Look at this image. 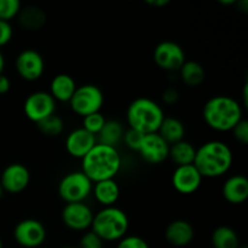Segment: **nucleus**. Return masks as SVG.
<instances>
[{
    "label": "nucleus",
    "instance_id": "nucleus-1",
    "mask_svg": "<svg viewBox=\"0 0 248 248\" xmlns=\"http://www.w3.org/2000/svg\"><path fill=\"white\" fill-rule=\"evenodd\" d=\"M121 156L118 149L97 143L81 159V171L92 183L114 179L121 169Z\"/></svg>",
    "mask_w": 248,
    "mask_h": 248
},
{
    "label": "nucleus",
    "instance_id": "nucleus-2",
    "mask_svg": "<svg viewBox=\"0 0 248 248\" xmlns=\"http://www.w3.org/2000/svg\"><path fill=\"white\" fill-rule=\"evenodd\" d=\"M194 166L206 178H217L230 170L232 165V152L222 140H210L196 149Z\"/></svg>",
    "mask_w": 248,
    "mask_h": 248
},
{
    "label": "nucleus",
    "instance_id": "nucleus-3",
    "mask_svg": "<svg viewBox=\"0 0 248 248\" xmlns=\"http://www.w3.org/2000/svg\"><path fill=\"white\" fill-rule=\"evenodd\" d=\"M203 120L211 128L219 132L232 131L242 120L239 102L229 96H215L203 106Z\"/></svg>",
    "mask_w": 248,
    "mask_h": 248
},
{
    "label": "nucleus",
    "instance_id": "nucleus-4",
    "mask_svg": "<svg viewBox=\"0 0 248 248\" xmlns=\"http://www.w3.org/2000/svg\"><path fill=\"white\" fill-rule=\"evenodd\" d=\"M164 118V110L159 103L148 97L136 98L131 102L126 111L130 128L140 131L143 135L157 132Z\"/></svg>",
    "mask_w": 248,
    "mask_h": 248
},
{
    "label": "nucleus",
    "instance_id": "nucleus-5",
    "mask_svg": "<svg viewBox=\"0 0 248 248\" xmlns=\"http://www.w3.org/2000/svg\"><path fill=\"white\" fill-rule=\"evenodd\" d=\"M128 217L123 210L110 206L103 207L93 216L91 228L94 234L104 241H120L128 230Z\"/></svg>",
    "mask_w": 248,
    "mask_h": 248
},
{
    "label": "nucleus",
    "instance_id": "nucleus-6",
    "mask_svg": "<svg viewBox=\"0 0 248 248\" xmlns=\"http://www.w3.org/2000/svg\"><path fill=\"white\" fill-rule=\"evenodd\" d=\"M91 179L82 171H73L65 174L58 183V195L67 203L84 202L92 193Z\"/></svg>",
    "mask_w": 248,
    "mask_h": 248
},
{
    "label": "nucleus",
    "instance_id": "nucleus-7",
    "mask_svg": "<svg viewBox=\"0 0 248 248\" xmlns=\"http://www.w3.org/2000/svg\"><path fill=\"white\" fill-rule=\"evenodd\" d=\"M104 103L103 91L93 84H85L78 86L70 98V108L82 118L90 114L101 111Z\"/></svg>",
    "mask_w": 248,
    "mask_h": 248
},
{
    "label": "nucleus",
    "instance_id": "nucleus-8",
    "mask_svg": "<svg viewBox=\"0 0 248 248\" xmlns=\"http://www.w3.org/2000/svg\"><path fill=\"white\" fill-rule=\"evenodd\" d=\"M14 239L19 246L24 248H36L45 242L46 228L40 220L28 218L15 227Z\"/></svg>",
    "mask_w": 248,
    "mask_h": 248
},
{
    "label": "nucleus",
    "instance_id": "nucleus-9",
    "mask_svg": "<svg viewBox=\"0 0 248 248\" xmlns=\"http://www.w3.org/2000/svg\"><path fill=\"white\" fill-rule=\"evenodd\" d=\"M154 61L157 67L167 72H178L186 62V52L174 41H161L154 48Z\"/></svg>",
    "mask_w": 248,
    "mask_h": 248
},
{
    "label": "nucleus",
    "instance_id": "nucleus-10",
    "mask_svg": "<svg viewBox=\"0 0 248 248\" xmlns=\"http://www.w3.org/2000/svg\"><path fill=\"white\" fill-rule=\"evenodd\" d=\"M23 110L29 120L38 124L39 121L55 114L56 101L51 96L50 92L35 91L26 98Z\"/></svg>",
    "mask_w": 248,
    "mask_h": 248
},
{
    "label": "nucleus",
    "instance_id": "nucleus-11",
    "mask_svg": "<svg viewBox=\"0 0 248 248\" xmlns=\"http://www.w3.org/2000/svg\"><path fill=\"white\" fill-rule=\"evenodd\" d=\"M15 65L19 77L27 81H35L40 79L45 72V61L43 56L33 48L21 51L16 57Z\"/></svg>",
    "mask_w": 248,
    "mask_h": 248
},
{
    "label": "nucleus",
    "instance_id": "nucleus-12",
    "mask_svg": "<svg viewBox=\"0 0 248 248\" xmlns=\"http://www.w3.org/2000/svg\"><path fill=\"white\" fill-rule=\"evenodd\" d=\"M62 222L65 227L77 232H82L91 227L93 212L84 202L67 203L62 210Z\"/></svg>",
    "mask_w": 248,
    "mask_h": 248
},
{
    "label": "nucleus",
    "instance_id": "nucleus-13",
    "mask_svg": "<svg viewBox=\"0 0 248 248\" xmlns=\"http://www.w3.org/2000/svg\"><path fill=\"white\" fill-rule=\"evenodd\" d=\"M31 182V173L24 165L11 164L6 166L0 177V186L10 194H18L23 191Z\"/></svg>",
    "mask_w": 248,
    "mask_h": 248
},
{
    "label": "nucleus",
    "instance_id": "nucleus-14",
    "mask_svg": "<svg viewBox=\"0 0 248 248\" xmlns=\"http://www.w3.org/2000/svg\"><path fill=\"white\" fill-rule=\"evenodd\" d=\"M202 183V176L194 165L177 166L172 174V186L179 194L189 195L198 190Z\"/></svg>",
    "mask_w": 248,
    "mask_h": 248
},
{
    "label": "nucleus",
    "instance_id": "nucleus-15",
    "mask_svg": "<svg viewBox=\"0 0 248 248\" xmlns=\"http://www.w3.org/2000/svg\"><path fill=\"white\" fill-rule=\"evenodd\" d=\"M138 153L148 164H161L169 157L170 145L157 132L145 135Z\"/></svg>",
    "mask_w": 248,
    "mask_h": 248
},
{
    "label": "nucleus",
    "instance_id": "nucleus-16",
    "mask_svg": "<svg viewBox=\"0 0 248 248\" xmlns=\"http://www.w3.org/2000/svg\"><path fill=\"white\" fill-rule=\"evenodd\" d=\"M97 144L96 136L82 127L75 128L65 138V149L77 159H82Z\"/></svg>",
    "mask_w": 248,
    "mask_h": 248
},
{
    "label": "nucleus",
    "instance_id": "nucleus-17",
    "mask_svg": "<svg viewBox=\"0 0 248 248\" xmlns=\"http://www.w3.org/2000/svg\"><path fill=\"white\" fill-rule=\"evenodd\" d=\"M194 228L188 220L177 219L170 223L165 230V239L174 247L188 246L194 239Z\"/></svg>",
    "mask_w": 248,
    "mask_h": 248
},
{
    "label": "nucleus",
    "instance_id": "nucleus-18",
    "mask_svg": "<svg viewBox=\"0 0 248 248\" xmlns=\"http://www.w3.org/2000/svg\"><path fill=\"white\" fill-rule=\"evenodd\" d=\"M223 196L232 205H240L248 198V179L242 174L229 177L223 184Z\"/></svg>",
    "mask_w": 248,
    "mask_h": 248
},
{
    "label": "nucleus",
    "instance_id": "nucleus-19",
    "mask_svg": "<svg viewBox=\"0 0 248 248\" xmlns=\"http://www.w3.org/2000/svg\"><path fill=\"white\" fill-rule=\"evenodd\" d=\"M17 17H18L19 26L31 31H40L47 21L46 12L35 5H27V6L21 7Z\"/></svg>",
    "mask_w": 248,
    "mask_h": 248
},
{
    "label": "nucleus",
    "instance_id": "nucleus-20",
    "mask_svg": "<svg viewBox=\"0 0 248 248\" xmlns=\"http://www.w3.org/2000/svg\"><path fill=\"white\" fill-rule=\"evenodd\" d=\"M77 82L70 75L61 73L53 77L50 84V94L55 101L69 102L77 90Z\"/></svg>",
    "mask_w": 248,
    "mask_h": 248
},
{
    "label": "nucleus",
    "instance_id": "nucleus-21",
    "mask_svg": "<svg viewBox=\"0 0 248 248\" xmlns=\"http://www.w3.org/2000/svg\"><path fill=\"white\" fill-rule=\"evenodd\" d=\"M94 199L104 207H110L119 200L120 196V186L115 179H106V181L96 182L92 186Z\"/></svg>",
    "mask_w": 248,
    "mask_h": 248
},
{
    "label": "nucleus",
    "instance_id": "nucleus-22",
    "mask_svg": "<svg viewBox=\"0 0 248 248\" xmlns=\"http://www.w3.org/2000/svg\"><path fill=\"white\" fill-rule=\"evenodd\" d=\"M157 133L161 136V138L167 144L172 145L179 140H184L186 127L179 119L173 118V116H167V118L165 116Z\"/></svg>",
    "mask_w": 248,
    "mask_h": 248
},
{
    "label": "nucleus",
    "instance_id": "nucleus-23",
    "mask_svg": "<svg viewBox=\"0 0 248 248\" xmlns=\"http://www.w3.org/2000/svg\"><path fill=\"white\" fill-rule=\"evenodd\" d=\"M124 133V126L118 120H107L102 130L96 136L97 143L116 148L120 140H123Z\"/></svg>",
    "mask_w": 248,
    "mask_h": 248
},
{
    "label": "nucleus",
    "instance_id": "nucleus-24",
    "mask_svg": "<svg viewBox=\"0 0 248 248\" xmlns=\"http://www.w3.org/2000/svg\"><path fill=\"white\" fill-rule=\"evenodd\" d=\"M195 153L196 149L194 145L183 140L170 145L169 157L177 166H186V165L194 164Z\"/></svg>",
    "mask_w": 248,
    "mask_h": 248
},
{
    "label": "nucleus",
    "instance_id": "nucleus-25",
    "mask_svg": "<svg viewBox=\"0 0 248 248\" xmlns=\"http://www.w3.org/2000/svg\"><path fill=\"white\" fill-rule=\"evenodd\" d=\"M178 72L182 81L190 87L200 86L206 77L203 67L196 61H186Z\"/></svg>",
    "mask_w": 248,
    "mask_h": 248
},
{
    "label": "nucleus",
    "instance_id": "nucleus-26",
    "mask_svg": "<svg viewBox=\"0 0 248 248\" xmlns=\"http://www.w3.org/2000/svg\"><path fill=\"white\" fill-rule=\"evenodd\" d=\"M213 248H239L240 239L232 228L222 225L216 228L212 234Z\"/></svg>",
    "mask_w": 248,
    "mask_h": 248
},
{
    "label": "nucleus",
    "instance_id": "nucleus-27",
    "mask_svg": "<svg viewBox=\"0 0 248 248\" xmlns=\"http://www.w3.org/2000/svg\"><path fill=\"white\" fill-rule=\"evenodd\" d=\"M36 126L43 135L47 136V137H57L64 130V121L61 116L53 114V115L39 121Z\"/></svg>",
    "mask_w": 248,
    "mask_h": 248
},
{
    "label": "nucleus",
    "instance_id": "nucleus-28",
    "mask_svg": "<svg viewBox=\"0 0 248 248\" xmlns=\"http://www.w3.org/2000/svg\"><path fill=\"white\" fill-rule=\"evenodd\" d=\"M106 121L107 119L104 118V115L101 113V111L90 114V115L84 116V120H82V128L86 130L87 132L97 136L99 131L102 130V127L104 126Z\"/></svg>",
    "mask_w": 248,
    "mask_h": 248
},
{
    "label": "nucleus",
    "instance_id": "nucleus-29",
    "mask_svg": "<svg viewBox=\"0 0 248 248\" xmlns=\"http://www.w3.org/2000/svg\"><path fill=\"white\" fill-rule=\"evenodd\" d=\"M21 7L18 0H0V21L9 22L18 15Z\"/></svg>",
    "mask_w": 248,
    "mask_h": 248
},
{
    "label": "nucleus",
    "instance_id": "nucleus-30",
    "mask_svg": "<svg viewBox=\"0 0 248 248\" xmlns=\"http://www.w3.org/2000/svg\"><path fill=\"white\" fill-rule=\"evenodd\" d=\"M144 136L145 135H143L140 131L133 130V128H128V130L125 131V133H124L123 140L124 143L127 145V148H130L131 150H135V152H138Z\"/></svg>",
    "mask_w": 248,
    "mask_h": 248
},
{
    "label": "nucleus",
    "instance_id": "nucleus-31",
    "mask_svg": "<svg viewBox=\"0 0 248 248\" xmlns=\"http://www.w3.org/2000/svg\"><path fill=\"white\" fill-rule=\"evenodd\" d=\"M103 240L93 232H85L79 242V248H103Z\"/></svg>",
    "mask_w": 248,
    "mask_h": 248
},
{
    "label": "nucleus",
    "instance_id": "nucleus-32",
    "mask_svg": "<svg viewBox=\"0 0 248 248\" xmlns=\"http://www.w3.org/2000/svg\"><path fill=\"white\" fill-rule=\"evenodd\" d=\"M116 248H150L148 242L140 236H125L119 241Z\"/></svg>",
    "mask_w": 248,
    "mask_h": 248
},
{
    "label": "nucleus",
    "instance_id": "nucleus-33",
    "mask_svg": "<svg viewBox=\"0 0 248 248\" xmlns=\"http://www.w3.org/2000/svg\"><path fill=\"white\" fill-rule=\"evenodd\" d=\"M232 135L234 138L240 142L241 144H247L248 143V123L247 120L242 119L240 123L236 124L234 128H232Z\"/></svg>",
    "mask_w": 248,
    "mask_h": 248
},
{
    "label": "nucleus",
    "instance_id": "nucleus-34",
    "mask_svg": "<svg viewBox=\"0 0 248 248\" xmlns=\"http://www.w3.org/2000/svg\"><path fill=\"white\" fill-rule=\"evenodd\" d=\"M12 35H14V31H12L10 22L0 21V46H4L10 43Z\"/></svg>",
    "mask_w": 248,
    "mask_h": 248
},
{
    "label": "nucleus",
    "instance_id": "nucleus-35",
    "mask_svg": "<svg viewBox=\"0 0 248 248\" xmlns=\"http://www.w3.org/2000/svg\"><path fill=\"white\" fill-rule=\"evenodd\" d=\"M179 94L178 90H176L174 87H169V89L165 90L162 92V101L166 104H174L179 101Z\"/></svg>",
    "mask_w": 248,
    "mask_h": 248
},
{
    "label": "nucleus",
    "instance_id": "nucleus-36",
    "mask_svg": "<svg viewBox=\"0 0 248 248\" xmlns=\"http://www.w3.org/2000/svg\"><path fill=\"white\" fill-rule=\"evenodd\" d=\"M10 87H11V82H10L9 78L4 74L0 75V94L9 92Z\"/></svg>",
    "mask_w": 248,
    "mask_h": 248
},
{
    "label": "nucleus",
    "instance_id": "nucleus-37",
    "mask_svg": "<svg viewBox=\"0 0 248 248\" xmlns=\"http://www.w3.org/2000/svg\"><path fill=\"white\" fill-rule=\"evenodd\" d=\"M147 4L154 7H162L170 4L169 0H147Z\"/></svg>",
    "mask_w": 248,
    "mask_h": 248
},
{
    "label": "nucleus",
    "instance_id": "nucleus-38",
    "mask_svg": "<svg viewBox=\"0 0 248 248\" xmlns=\"http://www.w3.org/2000/svg\"><path fill=\"white\" fill-rule=\"evenodd\" d=\"M237 9L242 12H247L248 10V1L247 0H240V1H236Z\"/></svg>",
    "mask_w": 248,
    "mask_h": 248
},
{
    "label": "nucleus",
    "instance_id": "nucleus-39",
    "mask_svg": "<svg viewBox=\"0 0 248 248\" xmlns=\"http://www.w3.org/2000/svg\"><path fill=\"white\" fill-rule=\"evenodd\" d=\"M4 68H5V58H4V55L1 53V51H0V75H1L2 72H4Z\"/></svg>",
    "mask_w": 248,
    "mask_h": 248
},
{
    "label": "nucleus",
    "instance_id": "nucleus-40",
    "mask_svg": "<svg viewBox=\"0 0 248 248\" xmlns=\"http://www.w3.org/2000/svg\"><path fill=\"white\" fill-rule=\"evenodd\" d=\"M247 90H248V84L246 82V84H245V86H244V97H242V98H244V104L245 106H247V103H248V94H247Z\"/></svg>",
    "mask_w": 248,
    "mask_h": 248
},
{
    "label": "nucleus",
    "instance_id": "nucleus-41",
    "mask_svg": "<svg viewBox=\"0 0 248 248\" xmlns=\"http://www.w3.org/2000/svg\"><path fill=\"white\" fill-rule=\"evenodd\" d=\"M237 0H219V4L222 5H235Z\"/></svg>",
    "mask_w": 248,
    "mask_h": 248
},
{
    "label": "nucleus",
    "instance_id": "nucleus-42",
    "mask_svg": "<svg viewBox=\"0 0 248 248\" xmlns=\"http://www.w3.org/2000/svg\"><path fill=\"white\" fill-rule=\"evenodd\" d=\"M2 194H4V189H2L1 186H0V200H1L2 198Z\"/></svg>",
    "mask_w": 248,
    "mask_h": 248
},
{
    "label": "nucleus",
    "instance_id": "nucleus-43",
    "mask_svg": "<svg viewBox=\"0 0 248 248\" xmlns=\"http://www.w3.org/2000/svg\"><path fill=\"white\" fill-rule=\"evenodd\" d=\"M0 248H2V241H1V239H0Z\"/></svg>",
    "mask_w": 248,
    "mask_h": 248
},
{
    "label": "nucleus",
    "instance_id": "nucleus-44",
    "mask_svg": "<svg viewBox=\"0 0 248 248\" xmlns=\"http://www.w3.org/2000/svg\"><path fill=\"white\" fill-rule=\"evenodd\" d=\"M239 248H248V247L247 246H241V245H240Z\"/></svg>",
    "mask_w": 248,
    "mask_h": 248
},
{
    "label": "nucleus",
    "instance_id": "nucleus-45",
    "mask_svg": "<svg viewBox=\"0 0 248 248\" xmlns=\"http://www.w3.org/2000/svg\"><path fill=\"white\" fill-rule=\"evenodd\" d=\"M62 248H73V247H69V246H65V247H62Z\"/></svg>",
    "mask_w": 248,
    "mask_h": 248
}]
</instances>
